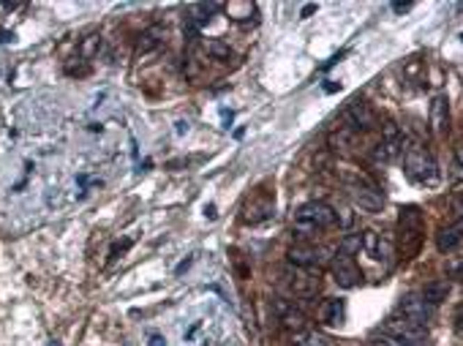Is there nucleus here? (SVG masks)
<instances>
[{"label":"nucleus","mask_w":463,"mask_h":346,"mask_svg":"<svg viewBox=\"0 0 463 346\" xmlns=\"http://www.w3.org/2000/svg\"><path fill=\"white\" fill-rule=\"evenodd\" d=\"M336 221H338V213L327 202H306L295 216V235L308 240L316 232L330 229Z\"/></svg>","instance_id":"1"},{"label":"nucleus","mask_w":463,"mask_h":346,"mask_svg":"<svg viewBox=\"0 0 463 346\" xmlns=\"http://www.w3.org/2000/svg\"><path fill=\"white\" fill-rule=\"evenodd\" d=\"M401 150H403V169H406V175L414 183L433 186L439 180V166H436L433 156L420 142H409V145H403Z\"/></svg>","instance_id":"2"},{"label":"nucleus","mask_w":463,"mask_h":346,"mask_svg":"<svg viewBox=\"0 0 463 346\" xmlns=\"http://www.w3.org/2000/svg\"><path fill=\"white\" fill-rule=\"evenodd\" d=\"M420 243H423V213L417 205H406L398 216V251L403 259H411Z\"/></svg>","instance_id":"3"},{"label":"nucleus","mask_w":463,"mask_h":346,"mask_svg":"<svg viewBox=\"0 0 463 346\" xmlns=\"http://www.w3.org/2000/svg\"><path fill=\"white\" fill-rule=\"evenodd\" d=\"M346 191H349V199L357 210H366V213H379L384 207V194L370 183L368 178H346Z\"/></svg>","instance_id":"4"},{"label":"nucleus","mask_w":463,"mask_h":346,"mask_svg":"<svg viewBox=\"0 0 463 346\" xmlns=\"http://www.w3.org/2000/svg\"><path fill=\"white\" fill-rule=\"evenodd\" d=\"M360 249L368 253L373 262H382L384 267H390L395 262V243L387 235H379L373 229H366L360 235Z\"/></svg>","instance_id":"5"},{"label":"nucleus","mask_w":463,"mask_h":346,"mask_svg":"<svg viewBox=\"0 0 463 346\" xmlns=\"http://www.w3.org/2000/svg\"><path fill=\"white\" fill-rule=\"evenodd\" d=\"M324 249H319V246H313L311 240H303V243H295L292 249H289V262L295 265V267H300V270H319L324 262H327V256H324Z\"/></svg>","instance_id":"6"},{"label":"nucleus","mask_w":463,"mask_h":346,"mask_svg":"<svg viewBox=\"0 0 463 346\" xmlns=\"http://www.w3.org/2000/svg\"><path fill=\"white\" fill-rule=\"evenodd\" d=\"M276 216V196L273 194H253L243 207V219L246 223H262V221L273 219Z\"/></svg>","instance_id":"7"},{"label":"nucleus","mask_w":463,"mask_h":346,"mask_svg":"<svg viewBox=\"0 0 463 346\" xmlns=\"http://www.w3.org/2000/svg\"><path fill=\"white\" fill-rule=\"evenodd\" d=\"M387 336H393V338H398L403 341L406 346H423L425 344V327H417V324H411V322H406V319H387Z\"/></svg>","instance_id":"8"},{"label":"nucleus","mask_w":463,"mask_h":346,"mask_svg":"<svg viewBox=\"0 0 463 346\" xmlns=\"http://www.w3.org/2000/svg\"><path fill=\"white\" fill-rule=\"evenodd\" d=\"M330 270H333L336 283L343 286V289H354L357 283L363 281V273H360V267H357V262L352 256H336Z\"/></svg>","instance_id":"9"},{"label":"nucleus","mask_w":463,"mask_h":346,"mask_svg":"<svg viewBox=\"0 0 463 346\" xmlns=\"http://www.w3.org/2000/svg\"><path fill=\"white\" fill-rule=\"evenodd\" d=\"M281 283L295 294V297H311L319 289V278H311L303 270H283L281 273Z\"/></svg>","instance_id":"10"},{"label":"nucleus","mask_w":463,"mask_h":346,"mask_svg":"<svg viewBox=\"0 0 463 346\" xmlns=\"http://www.w3.org/2000/svg\"><path fill=\"white\" fill-rule=\"evenodd\" d=\"M398 311H401V319L417 324V327H425V322L431 316V306H425V300L420 294H403L401 303H398Z\"/></svg>","instance_id":"11"},{"label":"nucleus","mask_w":463,"mask_h":346,"mask_svg":"<svg viewBox=\"0 0 463 346\" xmlns=\"http://www.w3.org/2000/svg\"><path fill=\"white\" fill-rule=\"evenodd\" d=\"M346 115H349L354 131H373L376 128V112L370 109V104L363 101V98H352L349 107H346Z\"/></svg>","instance_id":"12"},{"label":"nucleus","mask_w":463,"mask_h":346,"mask_svg":"<svg viewBox=\"0 0 463 346\" xmlns=\"http://www.w3.org/2000/svg\"><path fill=\"white\" fill-rule=\"evenodd\" d=\"M428 123H431L433 136H439V139L450 134V101H447V95H436L433 98Z\"/></svg>","instance_id":"13"},{"label":"nucleus","mask_w":463,"mask_h":346,"mask_svg":"<svg viewBox=\"0 0 463 346\" xmlns=\"http://www.w3.org/2000/svg\"><path fill=\"white\" fill-rule=\"evenodd\" d=\"M458 246H461V223L444 226V229L436 235V249L441 253H453Z\"/></svg>","instance_id":"14"},{"label":"nucleus","mask_w":463,"mask_h":346,"mask_svg":"<svg viewBox=\"0 0 463 346\" xmlns=\"http://www.w3.org/2000/svg\"><path fill=\"white\" fill-rule=\"evenodd\" d=\"M319 319H322L324 324H330V327L340 324V322L346 319V303H343V300H324V306H322V311H319Z\"/></svg>","instance_id":"15"},{"label":"nucleus","mask_w":463,"mask_h":346,"mask_svg":"<svg viewBox=\"0 0 463 346\" xmlns=\"http://www.w3.org/2000/svg\"><path fill=\"white\" fill-rule=\"evenodd\" d=\"M164 44V28L161 25H153V28H148V31L139 36V44H136V55H148V52H153Z\"/></svg>","instance_id":"16"},{"label":"nucleus","mask_w":463,"mask_h":346,"mask_svg":"<svg viewBox=\"0 0 463 346\" xmlns=\"http://www.w3.org/2000/svg\"><path fill=\"white\" fill-rule=\"evenodd\" d=\"M447 294H450V281H431V283H425V289L420 292V297L425 300V306H439V303H444Z\"/></svg>","instance_id":"17"},{"label":"nucleus","mask_w":463,"mask_h":346,"mask_svg":"<svg viewBox=\"0 0 463 346\" xmlns=\"http://www.w3.org/2000/svg\"><path fill=\"white\" fill-rule=\"evenodd\" d=\"M221 8H226V14L235 19V22H246V19H253L256 17V6L253 3H248V0H237V3H229V6H221Z\"/></svg>","instance_id":"18"},{"label":"nucleus","mask_w":463,"mask_h":346,"mask_svg":"<svg viewBox=\"0 0 463 346\" xmlns=\"http://www.w3.org/2000/svg\"><path fill=\"white\" fill-rule=\"evenodd\" d=\"M202 47H205V52H207L210 58H216V61H229V58H232V49H229L221 38H205Z\"/></svg>","instance_id":"19"},{"label":"nucleus","mask_w":463,"mask_h":346,"mask_svg":"<svg viewBox=\"0 0 463 346\" xmlns=\"http://www.w3.org/2000/svg\"><path fill=\"white\" fill-rule=\"evenodd\" d=\"M281 322H283L289 330H303V327H306L303 311H295V308H286V306H281Z\"/></svg>","instance_id":"20"},{"label":"nucleus","mask_w":463,"mask_h":346,"mask_svg":"<svg viewBox=\"0 0 463 346\" xmlns=\"http://www.w3.org/2000/svg\"><path fill=\"white\" fill-rule=\"evenodd\" d=\"M218 8H221L218 3H210V6L199 3V6H194V8H191V14H196V17H194V28H199V25L210 22V14H213V11H218Z\"/></svg>","instance_id":"21"},{"label":"nucleus","mask_w":463,"mask_h":346,"mask_svg":"<svg viewBox=\"0 0 463 346\" xmlns=\"http://www.w3.org/2000/svg\"><path fill=\"white\" fill-rule=\"evenodd\" d=\"M330 145H333V150H349V148H354V131L340 128L338 134L330 136Z\"/></svg>","instance_id":"22"},{"label":"nucleus","mask_w":463,"mask_h":346,"mask_svg":"<svg viewBox=\"0 0 463 346\" xmlns=\"http://www.w3.org/2000/svg\"><path fill=\"white\" fill-rule=\"evenodd\" d=\"M98 49H101V36H88L82 44H79V55L85 58V61H91V58H95L98 55Z\"/></svg>","instance_id":"23"},{"label":"nucleus","mask_w":463,"mask_h":346,"mask_svg":"<svg viewBox=\"0 0 463 346\" xmlns=\"http://www.w3.org/2000/svg\"><path fill=\"white\" fill-rule=\"evenodd\" d=\"M338 251L340 256H352V259H354V253L360 251V235H346V237L340 240Z\"/></svg>","instance_id":"24"},{"label":"nucleus","mask_w":463,"mask_h":346,"mask_svg":"<svg viewBox=\"0 0 463 346\" xmlns=\"http://www.w3.org/2000/svg\"><path fill=\"white\" fill-rule=\"evenodd\" d=\"M327 341H324V336L322 333H316V330H308V333H303L300 336V341H297V346H324Z\"/></svg>","instance_id":"25"},{"label":"nucleus","mask_w":463,"mask_h":346,"mask_svg":"<svg viewBox=\"0 0 463 346\" xmlns=\"http://www.w3.org/2000/svg\"><path fill=\"white\" fill-rule=\"evenodd\" d=\"M373 346H406V344H403V341H398V338H393V336H387V333H384V336H376V338H373Z\"/></svg>","instance_id":"26"},{"label":"nucleus","mask_w":463,"mask_h":346,"mask_svg":"<svg viewBox=\"0 0 463 346\" xmlns=\"http://www.w3.org/2000/svg\"><path fill=\"white\" fill-rule=\"evenodd\" d=\"M150 346H166V338H161V336H153V338H150Z\"/></svg>","instance_id":"27"},{"label":"nucleus","mask_w":463,"mask_h":346,"mask_svg":"<svg viewBox=\"0 0 463 346\" xmlns=\"http://www.w3.org/2000/svg\"><path fill=\"white\" fill-rule=\"evenodd\" d=\"M393 8H395V11H406V8H411V3H395Z\"/></svg>","instance_id":"28"},{"label":"nucleus","mask_w":463,"mask_h":346,"mask_svg":"<svg viewBox=\"0 0 463 346\" xmlns=\"http://www.w3.org/2000/svg\"><path fill=\"white\" fill-rule=\"evenodd\" d=\"M313 11H316V6H306V8H303V17H311Z\"/></svg>","instance_id":"29"},{"label":"nucleus","mask_w":463,"mask_h":346,"mask_svg":"<svg viewBox=\"0 0 463 346\" xmlns=\"http://www.w3.org/2000/svg\"><path fill=\"white\" fill-rule=\"evenodd\" d=\"M49 346H61V344H58V341H52V344H49Z\"/></svg>","instance_id":"30"}]
</instances>
